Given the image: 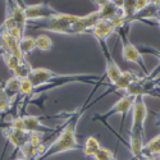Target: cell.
I'll use <instances>...</instances> for the list:
<instances>
[{
	"label": "cell",
	"mask_w": 160,
	"mask_h": 160,
	"mask_svg": "<svg viewBox=\"0 0 160 160\" xmlns=\"http://www.w3.org/2000/svg\"><path fill=\"white\" fill-rule=\"evenodd\" d=\"M81 114H82L81 110L72 114V117L63 126L59 136L49 146H46L45 152L37 160H44V159L51 158V156L62 154V152L81 149V146H79V143L77 141V137H76V131H77V126H78V122H79V118H81Z\"/></svg>",
	"instance_id": "6da1fadb"
},
{
	"label": "cell",
	"mask_w": 160,
	"mask_h": 160,
	"mask_svg": "<svg viewBox=\"0 0 160 160\" xmlns=\"http://www.w3.org/2000/svg\"><path fill=\"white\" fill-rule=\"evenodd\" d=\"M78 16L68 14V13H55L54 16L48 18L42 24L35 26L33 28L45 31V32H54L60 35H71V28L73 23L78 21Z\"/></svg>",
	"instance_id": "7a4b0ae2"
},
{
	"label": "cell",
	"mask_w": 160,
	"mask_h": 160,
	"mask_svg": "<svg viewBox=\"0 0 160 160\" xmlns=\"http://www.w3.org/2000/svg\"><path fill=\"white\" fill-rule=\"evenodd\" d=\"M128 26L129 24H126L124 27L118 30L119 36H121V41H122V57L128 63H135V64L140 65L142 68V71H143V73H145V76H148L149 72H148V68H146V64H145V60L142 58V54L140 52L138 48L133 45L127 37Z\"/></svg>",
	"instance_id": "3957f363"
},
{
	"label": "cell",
	"mask_w": 160,
	"mask_h": 160,
	"mask_svg": "<svg viewBox=\"0 0 160 160\" xmlns=\"http://www.w3.org/2000/svg\"><path fill=\"white\" fill-rule=\"evenodd\" d=\"M148 118V106L145 104V98H136L132 108V123L129 128L131 135H138L145 137V123Z\"/></svg>",
	"instance_id": "277c9868"
},
{
	"label": "cell",
	"mask_w": 160,
	"mask_h": 160,
	"mask_svg": "<svg viewBox=\"0 0 160 160\" xmlns=\"http://www.w3.org/2000/svg\"><path fill=\"white\" fill-rule=\"evenodd\" d=\"M135 101H136V98L124 95V96H122L121 99H119L110 109H108L104 114L99 115V118H95V121H96V119H99V121H106L109 117L117 115V114H121L123 117V121H124L126 115L129 113V110H132Z\"/></svg>",
	"instance_id": "5b68a950"
},
{
	"label": "cell",
	"mask_w": 160,
	"mask_h": 160,
	"mask_svg": "<svg viewBox=\"0 0 160 160\" xmlns=\"http://www.w3.org/2000/svg\"><path fill=\"white\" fill-rule=\"evenodd\" d=\"M57 10L52 9L51 5L48 3H38L32 5L24 7V16L26 21H46L51 16H54Z\"/></svg>",
	"instance_id": "8992f818"
},
{
	"label": "cell",
	"mask_w": 160,
	"mask_h": 160,
	"mask_svg": "<svg viewBox=\"0 0 160 160\" xmlns=\"http://www.w3.org/2000/svg\"><path fill=\"white\" fill-rule=\"evenodd\" d=\"M114 32H115V27L109 19H99L90 31V33L99 41L101 48L106 46V40Z\"/></svg>",
	"instance_id": "52a82bcc"
},
{
	"label": "cell",
	"mask_w": 160,
	"mask_h": 160,
	"mask_svg": "<svg viewBox=\"0 0 160 160\" xmlns=\"http://www.w3.org/2000/svg\"><path fill=\"white\" fill-rule=\"evenodd\" d=\"M101 50H102V54H104V58H105V77L108 78L110 86H113L119 79V77H121L122 69L119 68L117 62L110 55V51H109L108 46L101 48Z\"/></svg>",
	"instance_id": "ba28073f"
},
{
	"label": "cell",
	"mask_w": 160,
	"mask_h": 160,
	"mask_svg": "<svg viewBox=\"0 0 160 160\" xmlns=\"http://www.w3.org/2000/svg\"><path fill=\"white\" fill-rule=\"evenodd\" d=\"M0 46L4 49L5 52H9V54L13 57H16L21 60L26 59L22 54L21 49H19V40L10 36L5 31H0Z\"/></svg>",
	"instance_id": "9c48e42d"
},
{
	"label": "cell",
	"mask_w": 160,
	"mask_h": 160,
	"mask_svg": "<svg viewBox=\"0 0 160 160\" xmlns=\"http://www.w3.org/2000/svg\"><path fill=\"white\" fill-rule=\"evenodd\" d=\"M99 21L98 12H92L87 16L79 17L76 23H73L71 28V35H78V33H85L90 32L91 28L95 26V23Z\"/></svg>",
	"instance_id": "30bf717a"
},
{
	"label": "cell",
	"mask_w": 160,
	"mask_h": 160,
	"mask_svg": "<svg viewBox=\"0 0 160 160\" xmlns=\"http://www.w3.org/2000/svg\"><path fill=\"white\" fill-rule=\"evenodd\" d=\"M3 133L7 137V140L18 150L22 148L23 145L27 143L28 138H30V133L27 131H17V129H13L10 127H7L3 131Z\"/></svg>",
	"instance_id": "8fae6325"
},
{
	"label": "cell",
	"mask_w": 160,
	"mask_h": 160,
	"mask_svg": "<svg viewBox=\"0 0 160 160\" xmlns=\"http://www.w3.org/2000/svg\"><path fill=\"white\" fill-rule=\"evenodd\" d=\"M55 74V72H52L51 69H48V68H42V67H40V68H33L28 79L31 81V83L33 85L35 90L42 87L44 85H46L50 78Z\"/></svg>",
	"instance_id": "7c38bea8"
},
{
	"label": "cell",
	"mask_w": 160,
	"mask_h": 160,
	"mask_svg": "<svg viewBox=\"0 0 160 160\" xmlns=\"http://www.w3.org/2000/svg\"><path fill=\"white\" fill-rule=\"evenodd\" d=\"M23 118V123H24V129L28 133L36 132V133H46V132H54L52 128H49L44 126L40 121V118L36 115H22Z\"/></svg>",
	"instance_id": "4fadbf2b"
},
{
	"label": "cell",
	"mask_w": 160,
	"mask_h": 160,
	"mask_svg": "<svg viewBox=\"0 0 160 160\" xmlns=\"http://www.w3.org/2000/svg\"><path fill=\"white\" fill-rule=\"evenodd\" d=\"M99 9L98 16L99 19H112L113 17H115L121 8V3L118 2H99Z\"/></svg>",
	"instance_id": "5bb4252c"
},
{
	"label": "cell",
	"mask_w": 160,
	"mask_h": 160,
	"mask_svg": "<svg viewBox=\"0 0 160 160\" xmlns=\"http://www.w3.org/2000/svg\"><path fill=\"white\" fill-rule=\"evenodd\" d=\"M140 76H137L136 73L129 72V71H122V74L119 77V79L115 82V85H113L114 91H124L129 87V85H132L136 81Z\"/></svg>",
	"instance_id": "9a60e30c"
},
{
	"label": "cell",
	"mask_w": 160,
	"mask_h": 160,
	"mask_svg": "<svg viewBox=\"0 0 160 160\" xmlns=\"http://www.w3.org/2000/svg\"><path fill=\"white\" fill-rule=\"evenodd\" d=\"M129 151L132 156L136 160H141L142 158V151H143V136L138 135H131L129 133Z\"/></svg>",
	"instance_id": "2e32d148"
},
{
	"label": "cell",
	"mask_w": 160,
	"mask_h": 160,
	"mask_svg": "<svg viewBox=\"0 0 160 160\" xmlns=\"http://www.w3.org/2000/svg\"><path fill=\"white\" fill-rule=\"evenodd\" d=\"M101 149V145L99 142V140L95 137V136H88L83 143V148H82V151H83V155L87 156V158H94L96 155V152Z\"/></svg>",
	"instance_id": "e0dca14e"
},
{
	"label": "cell",
	"mask_w": 160,
	"mask_h": 160,
	"mask_svg": "<svg viewBox=\"0 0 160 160\" xmlns=\"http://www.w3.org/2000/svg\"><path fill=\"white\" fill-rule=\"evenodd\" d=\"M160 155V133L143 145L142 156H155Z\"/></svg>",
	"instance_id": "ac0fdd59"
},
{
	"label": "cell",
	"mask_w": 160,
	"mask_h": 160,
	"mask_svg": "<svg viewBox=\"0 0 160 160\" xmlns=\"http://www.w3.org/2000/svg\"><path fill=\"white\" fill-rule=\"evenodd\" d=\"M19 49L22 51L23 57L26 58V55L32 52L36 49V41H35V37L28 36V35H24L21 40H19Z\"/></svg>",
	"instance_id": "d6986e66"
},
{
	"label": "cell",
	"mask_w": 160,
	"mask_h": 160,
	"mask_svg": "<svg viewBox=\"0 0 160 160\" xmlns=\"http://www.w3.org/2000/svg\"><path fill=\"white\" fill-rule=\"evenodd\" d=\"M35 41H36V49H38L40 51H49L52 48V40L46 33H41L37 37H35Z\"/></svg>",
	"instance_id": "ffe728a7"
},
{
	"label": "cell",
	"mask_w": 160,
	"mask_h": 160,
	"mask_svg": "<svg viewBox=\"0 0 160 160\" xmlns=\"http://www.w3.org/2000/svg\"><path fill=\"white\" fill-rule=\"evenodd\" d=\"M32 65L27 62V60H22L21 62V64L18 65V68L13 72V76L14 77H17V78H19V79H24V78H28L30 77V74H31V72H32Z\"/></svg>",
	"instance_id": "44dd1931"
},
{
	"label": "cell",
	"mask_w": 160,
	"mask_h": 160,
	"mask_svg": "<svg viewBox=\"0 0 160 160\" xmlns=\"http://www.w3.org/2000/svg\"><path fill=\"white\" fill-rule=\"evenodd\" d=\"M19 82H21V79L14 77V76H12L9 79H7V82H5L3 88L5 90V92L10 98H13L16 94H18V91H19Z\"/></svg>",
	"instance_id": "7402d4cb"
},
{
	"label": "cell",
	"mask_w": 160,
	"mask_h": 160,
	"mask_svg": "<svg viewBox=\"0 0 160 160\" xmlns=\"http://www.w3.org/2000/svg\"><path fill=\"white\" fill-rule=\"evenodd\" d=\"M18 94L24 96V98H30L35 94V87L31 83V81L28 78H24V79H21L19 82V91Z\"/></svg>",
	"instance_id": "603a6c76"
},
{
	"label": "cell",
	"mask_w": 160,
	"mask_h": 160,
	"mask_svg": "<svg viewBox=\"0 0 160 160\" xmlns=\"http://www.w3.org/2000/svg\"><path fill=\"white\" fill-rule=\"evenodd\" d=\"M14 98H10L3 87H0V113H4L10 109Z\"/></svg>",
	"instance_id": "cb8c5ba5"
},
{
	"label": "cell",
	"mask_w": 160,
	"mask_h": 160,
	"mask_svg": "<svg viewBox=\"0 0 160 160\" xmlns=\"http://www.w3.org/2000/svg\"><path fill=\"white\" fill-rule=\"evenodd\" d=\"M19 151L22 152V155L26 160H36L37 159V148L32 146L30 142L23 145L19 149Z\"/></svg>",
	"instance_id": "d4e9b609"
},
{
	"label": "cell",
	"mask_w": 160,
	"mask_h": 160,
	"mask_svg": "<svg viewBox=\"0 0 160 160\" xmlns=\"http://www.w3.org/2000/svg\"><path fill=\"white\" fill-rule=\"evenodd\" d=\"M3 59H4V63L7 64L8 69H9L10 72H14V71L18 68V65L21 64V62H22L21 59L10 55L9 52H4V54H3Z\"/></svg>",
	"instance_id": "484cf974"
},
{
	"label": "cell",
	"mask_w": 160,
	"mask_h": 160,
	"mask_svg": "<svg viewBox=\"0 0 160 160\" xmlns=\"http://www.w3.org/2000/svg\"><path fill=\"white\" fill-rule=\"evenodd\" d=\"M95 160H115V156L113 154V151H110L109 149H105V148H101L96 155L94 156Z\"/></svg>",
	"instance_id": "4316f807"
},
{
	"label": "cell",
	"mask_w": 160,
	"mask_h": 160,
	"mask_svg": "<svg viewBox=\"0 0 160 160\" xmlns=\"http://www.w3.org/2000/svg\"><path fill=\"white\" fill-rule=\"evenodd\" d=\"M152 2H149V0H136L133 3V8H135V16L140 14L141 12H143L145 9H148L150 5H151ZM133 16V17H135Z\"/></svg>",
	"instance_id": "83f0119b"
},
{
	"label": "cell",
	"mask_w": 160,
	"mask_h": 160,
	"mask_svg": "<svg viewBox=\"0 0 160 160\" xmlns=\"http://www.w3.org/2000/svg\"><path fill=\"white\" fill-rule=\"evenodd\" d=\"M13 129H17V131H26L24 129V123H23V118L21 115H17L14 118H12V121L9 122V126Z\"/></svg>",
	"instance_id": "f1b7e54d"
},
{
	"label": "cell",
	"mask_w": 160,
	"mask_h": 160,
	"mask_svg": "<svg viewBox=\"0 0 160 160\" xmlns=\"http://www.w3.org/2000/svg\"><path fill=\"white\" fill-rule=\"evenodd\" d=\"M140 50V52L142 54V52H149V54H151V55H154L155 58H158L159 59V62H160V50H158V49H155V48H149V46H142L141 49H138Z\"/></svg>",
	"instance_id": "f546056e"
},
{
	"label": "cell",
	"mask_w": 160,
	"mask_h": 160,
	"mask_svg": "<svg viewBox=\"0 0 160 160\" xmlns=\"http://www.w3.org/2000/svg\"><path fill=\"white\" fill-rule=\"evenodd\" d=\"M28 142L35 146V148H37V146L41 143V137H40V133H36V132H31L30 133V138H28Z\"/></svg>",
	"instance_id": "4dcf8cb0"
},
{
	"label": "cell",
	"mask_w": 160,
	"mask_h": 160,
	"mask_svg": "<svg viewBox=\"0 0 160 160\" xmlns=\"http://www.w3.org/2000/svg\"><path fill=\"white\" fill-rule=\"evenodd\" d=\"M141 160H158L155 156H142Z\"/></svg>",
	"instance_id": "1f68e13d"
},
{
	"label": "cell",
	"mask_w": 160,
	"mask_h": 160,
	"mask_svg": "<svg viewBox=\"0 0 160 160\" xmlns=\"http://www.w3.org/2000/svg\"><path fill=\"white\" fill-rule=\"evenodd\" d=\"M156 4V10H158V16L160 17V2H155Z\"/></svg>",
	"instance_id": "d6a6232c"
},
{
	"label": "cell",
	"mask_w": 160,
	"mask_h": 160,
	"mask_svg": "<svg viewBox=\"0 0 160 160\" xmlns=\"http://www.w3.org/2000/svg\"><path fill=\"white\" fill-rule=\"evenodd\" d=\"M4 52H5V51H4V49H3L2 46H0V58H3V54H4Z\"/></svg>",
	"instance_id": "836d02e7"
},
{
	"label": "cell",
	"mask_w": 160,
	"mask_h": 160,
	"mask_svg": "<svg viewBox=\"0 0 160 160\" xmlns=\"http://www.w3.org/2000/svg\"><path fill=\"white\" fill-rule=\"evenodd\" d=\"M14 160H26V159L22 156V158H17V159H14Z\"/></svg>",
	"instance_id": "e575fe53"
},
{
	"label": "cell",
	"mask_w": 160,
	"mask_h": 160,
	"mask_svg": "<svg viewBox=\"0 0 160 160\" xmlns=\"http://www.w3.org/2000/svg\"><path fill=\"white\" fill-rule=\"evenodd\" d=\"M156 22H158V24H159V27H160V17L158 18V21H156Z\"/></svg>",
	"instance_id": "d590c367"
},
{
	"label": "cell",
	"mask_w": 160,
	"mask_h": 160,
	"mask_svg": "<svg viewBox=\"0 0 160 160\" xmlns=\"http://www.w3.org/2000/svg\"><path fill=\"white\" fill-rule=\"evenodd\" d=\"M158 121H159V123H160V114L158 115Z\"/></svg>",
	"instance_id": "8d00e7d4"
}]
</instances>
